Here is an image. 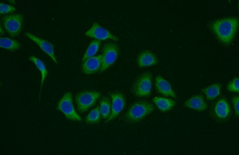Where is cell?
<instances>
[{
  "instance_id": "1",
  "label": "cell",
  "mask_w": 239,
  "mask_h": 155,
  "mask_svg": "<svg viewBox=\"0 0 239 155\" xmlns=\"http://www.w3.org/2000/svg\"><path fill=\"white\" fill-rule=\"evenodd\" d=\"M238 25L237 18L227 17L214 21L211 23L209 28L220 42L228 45L234 39Z\"/></svg>"
},
{
  "instance_id": "2",
  "label": "cell",
  "mask_w": 239,
  "mask_h": 155,
  "mask_svg": "<svg viewBox=\"0 0 239 155\" xmlns=\"http://www.w3.org/2000/svg\"><path fill=\"white\" fill-rule=\"evenodd\" d=\"M154 107L151 103L142 100L136 102L131 105L125 113L124 119L129 123L139 122L152 113Z\"/></svg>"
},
{
  "instance_id": "3",
  "label": "cell",
  "mask_w": 239,
  "mask_h": 155,
  "mask_svg": "<svg viewBox=\"0 0 239 155\" xmlns=\"http://www.w3.org/2000/svg\"><path fill=\"white\" fill-rule=\"evenodd\" d=\"M152 74L149 72L141 74L136 79L131 86L132 93L138 97L149 96L152 88Z\"/></svg>"
},
{
  "instance_id": "4",
  "label": "cell",
  "mask_w": 239,
  "mask_h": 155,
  "mask_svg": "<svg viewBox=\"0 0 239 155\" xmlns=\"http://www.w3.org/2000/svg\"><path fill=\"white\" fill-rule=\"evenodd\" d=\"M57 108L61 111L67 119L73 121H81V117L75 111L73 103L72 93L66 92L59 100Z\"/></svg>"
},
{
  "instance_id": "5",
  "label": "cell",
  "mask_w": 239,
  "mask_h": 155,
  "mask_svg": "<svg viewBox=\"0 0 239 155\" xmlns=\"http://www.w3.org/2000/svg\"><path fill=\"white\" fill-rule=\"evenodd\" d=\"M101 93L96 91H86L79 93L75 99L77 109L81 112L86 111L95 104Z\"/></svg>"
},
{
  "instance_id": "6",
  "label": "cell",
  "mask_w": 239,
  "mask_h": 155,
  "mask_svg": "<svg viewBox=\"0 0 239 155\" xmlns=\"http://www.w3.org/2000/svg\"><path fill=\"white\" fill-rule=\"evenodd\" d=\"M23 18L20 14L7 15L3 18L2 24L9 35L13 37L19 35L22 29Z\"/></svg>"
},
{
  "instance_id": "7",
  "label": "cell",
  "mask_w": 239,
  "mask_h": 155,
  "mask_svg": "<svg viewBox=\"0 0 239 155\" xmlns=\"http://www.w3.org/2000/svg\"><path fill=\"white\" fill-rule=\"evenodd\" d=\"M102 62L99 70L102 72L111 66L116 61L119 54V48L116 43H108L102 48Z\"/></svg>"
},
{
  "instance_id": "8",
  "label": "cell",
  "mask_w": 239,
  "mask_h": 155,
  "mask_svg": "<svg viewBox=\"0 0 239 155\" xmlns=\"http://www.w3.org/2000/svg\"><path fill=\"white\" fill-rule=\"evenodd\" d=\"M109 95L112 101L111 112L110 116L104 121L105 123H107L117 117L123 110L125 105V97L122 93L111 92Z\"/></svg>"
},
{
  "instance_id": "9",
  "label": "cell",
  "mask_w": 239,
  "mask_h": 155,
  "mask_svg": "<svg viewBox=\"0 0 239 155\" xmlns=\"http://www.w3.org/2000/svg\"><path fill=\"white\" fill-rule=\"evenodd\" d=\"M85 35L99 41L111 39L117 41L119 40L117 36L112 34L96 22L93 23L91 28L85 32Z\"/></svg>"
},
{
  "instance_id": "10",
  "label": "cell",
  "mask_w": 239,
  "mask_h": 155,
  "mask_svg": "<svg viewBox=\"0 0 239 155\" xmlns=\"http://www.w3.org/2000/svg\"><path fill=\"white\" fill-rule=\"evenodd\" d=\"M24 35L36 44L41 49L48 55L57 65L58 61L55 57L54 46L50 42L33 35L30 32H26Z\"/></svg>"
},
{
  "instance_id": "11",
  "label": "cell",
  "mask_w": 239,
  "mask_h": 155,
  "mask_svg": "<svg viewBox=\"0 0 239 155\" xmlns=\"http://www.w3.org/2000/svg\"><path fill=\"white\" fill-rule=\"evenodd\" d=\"M230 113L229 105L224 98L219 100L216 103L213 109L212 116L215 120L222 121L229 118Z\"/></svg>"
},
{
  "instance_id": "12",
  "label": "cell",
  "mask_w": 239,
  "mask_h": 155,
  "mask_svg": "<svg viewBox=\"0 0 239 155\" xmlns=\"http://www.w3.org/2000/svg\"><path fill=\"white\" fill-rule=\"evenodd\" d=\"M102 56L100 54L85 60L81 66L82 72L89 75L97 72L100 70L102 62Z\"/></svg>"
},
{
  "instance_id": "13",
  "label": "cell",
  "mask_w": 239,
  "mask_h": 155,
  "mask_svg": "<svg viewBox=\"0 0 239 155\" xmlns=\"http://www.w3.org/2000/svg\"><path fill=\"white\" fill-rule=\"evenodd\" d=\"M156 89L160 94L165 96H170L176 98V96L169 83L160 75L157 76L155 79Z\"/></svg>"
},
{
  "instance_id": "14",
  "label": "cell",
  "mask_w": 239,
  "mask_h": 155,
  "mask_svg": "<svg viewBox=\"0 0 239 155\" xmlns=\"http://www.w3.org/2000/svg\"><path fill=\"white\" fill-rule=\"evenodd\" d=\"M158 59L155 55L149 50L141 52L138 55L137 63L140 67L149 66L156 64Z\"/></svg>"
},
{
  "instance_id": "15",
  "label": "cell",
  "mask_w": 239,
  "mask_h": 155,
  "mask_svg": "<svg viewBox=\"0 0 239 155\" xmlns=\"http://www.w3.org/2000/svg\"><path fill=\"white\" fill-rule=\"evenodd\" d=\"M185 107L198 111H202L207 109L208 105L203 97L201 95L194 96L184 103Z\"/></svg>"
},
{
  "instance_id": "16",
  "label": "cell",
  "mask_w": 239,
  "mask_h": 155,
  "mask_svg": "<svg viewBox=\"0 0 239 155\" xmlns=\"http://www.w3.org/2000/svg\"><path fill=\"white\" fill-rule=\"evenodd\" d=\"M152 100L158 109L163 112L170 110L176 103L172 99L160 97H156L153 98Z\"/></svg>"
},
{
  "instance_id": "17",
  "label": "cell",
  "mask_w": 239,
  "mask_h": 155,
  "mask_svg": "<svg viewBox=\"0 0 239 155\" xmlns=\"http://www.w3.org/2000/svg\"><path fill=\"white\" fill-rule=\"evenodd\" d=\"M29 59L35 65L41 74V82L39 94V97H40L44 82L48 74V70L44 63L39 59L34 56L31 55L29 57Z\"/></svg>"
},
{
  "instance_id": "18",
  "label": "cell",
  "mask_w": 239,
  "mask_h": 155,
  "mask_svg": "<svg viewBox=\"0 0 239 155\" xmlns=\"http://www.w3.org/2000/svg\"><path fill=\"white\" fill-rule=\"evenodd\" d=\"M221 85L215 83L202 89L201 92L204 94L208 100H212L219 96L220 94Z\"/></svg>"
},
{
  "instance_id": "19",
  "label": "cell",
  "mask_w": 239,
  "mask_h": 155,
  "mask_svg": "<svg viewBox=\"0 0 239 155\" xmlns=\"http://www.w3.org/2000/svg\"><path fill=\"white\" fill-rule=\"evenodd\" d=\"M0 47L10 51H13L19 49L21 46V44L18 41L6 37H1Z\"/></svg>"
},
{
  "instance_id": "20",
  "label": "cell",
  "mask_w": 239,
  "mask_h": 155,
  "mask_svg": "<svg viewBox=\"0 0 239 155\" xmlns=\"http://www.w3.org/2000/svg\"><path fill=\"white\" fill-rule=\"evenodd\" d=\"M111 109V104L109 98L107 96L103 97L100 101L99 109L103 119L108 118L110 116Z\"/></svg>"
},
{
  "instance_id": "21",
  "label": "cell",
  "mask_w": 239,
  "mask_h": 155,
  "mask_svg": "<svg viewBox=\"0 0 239 155\" xmlns=\"http://www.w3.org/2000/svg\"><path fill=\"white\" fill-rule=\"evenodd\" d=\"M100 44V41L97 40H94L91 42L82 58V62L87 59L94 56L96 54L99 49Z\"/></svg>"
},
{
  "instance_id": "22",
  "label": "cell",
  "mask_w": 239,
  "mask_h": 155,
  "mask_svg": "<svg viewBox=\"0 0 239 155\" xmlns=\"http://www.w3.org/2000/svg\"><path fill=\"white\" fill-rule=\"evenodd\" d=\"M100 119V113L98 106L90 112L85 118V121L88 124H94L99 122Z\"/></svg>"
},
{
  "instance_id": "23",
  "label": "cell",
  "mask_w": 239,
  "mask_h": 155,
  "mask_svg": "<svg viewBox=\"0 0 239 155\" xmlns=\"http://www.w3.org/2000/svg\"><path fill=\"white\" fill-rule=\"evenodd\" d=\"M227 88L228 90L232 92H238L239 78H235L228 84Z\"/></svg>"
},
{
  "instance_id": "24",
  "label": "cell",
  "mask_w": 239,
  "mask_h": 155,
  "mask_svg": "<svg viewBox=\"0 0 239 155\" xmlns=\"http://www.w3.org/2000/svg\"><path fill=\"white\" fill-rule=\"evenodd\" d=\"M16 10L15 7L12 5L1 2L0 11L1 14L13 12Z\"/></svg>"
},
{
  "instance_id": "25",
  "label": "cell",
  "mask_w": 239,
  "mask_h": 155,
  "mask_svg": "<svg viewBox=\"0 0 239 155\" xmlns=\"http://www.w3.org/2000/svg\"><path fill=\"white\" fill-rule=\"evenodd\" d=\"M232 102L234 106L236 115L239 116V97L235 96L232 99Z\"/></svg>"
},
{
  "instance_id": "26",
  "label": "cell",
  "mask_w": 239,
  "mask_h": 155,
  "mask_svg": "<svg viewBox=\"0 0 239 155\" xmlns=\"http://www.w3.org/2000/svg\"><path fill=\"white\" fill-rule=\"evenodd\" d=\"M1 28H0V33L1 35H3L4 33V30H3L2 27L1 26Z\"/></svg>"
},
{
  "instance_id": "27",
  "label": "cell",
  "mask_w": 239,
  "mask_h": 155,
  "mask_svg": "<svg viewBox=\"0 0 239 155\" xmlns=\"http://www.w3.org/2000/svg\"><path fill=\"white\" fill-rule=\"evenodd\" d=\"M9 2L10 3L11 2V3H12V4H13L15 2V1L13 0H11V1H9Z\"/></svg>"
}]
</instances>
